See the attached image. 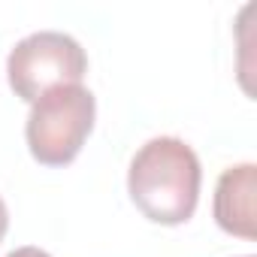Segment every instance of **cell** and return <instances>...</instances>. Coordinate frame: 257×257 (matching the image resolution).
<instances>
[{"label":"cell","instance_id":"obj_3","mask_svg":"<svg viewBox=\"0 0 257 257\" xmlns=\"http://www.w3.org/2000/svg\"><path fill=\"white\" fill-rule=\"evenodd\" d=\"M88 73V55L70 34L40 31L19 40L7 58V79L16 97L37 103L46 91L61 85H82Z\"/></svg>","mask_w":257,"mask_h":257},{"label":"cell","instance_id":"obj_2","mask_svg":"<svg viewBox=\"0 0 257 257\" xmlns=\"http://www.w3.org/2000/svg\"><path fill=\"white\" fill-rule=\"evenodd\" d=\"M97 100L85 85H61L31 103L25 140L37 164L67 167L79 158L94 131Z\"/></svg>","mask_w":257,"mask_h":257},{"label":"cell","instance_id":"obj_5","mask_svg":"<svg viewBox=\"0 0 257 257\" xmlns=\"http://www.w3.org/2000/svg\"><path fill=\"white\" fill-rule=\"evenodd\" d=\"M7 257H52V254H49V251H43V248H37V245H25V248L10 251Z\"/></svg>","mask_w":257,"mask_h":257},{"label":"cell","instance_id":"obj_6","mask_svg":"<svg viewBox=\"0 0 257 257\" xmlns=\"http://www.w3.org/2000/svg\"><path fill=\"white\" fill-rule=\"evenodd\" d=\"M7 230H10V212H7V203H4V197H0V242H4Z\"/></svg>","mask_w":257,"mask_h":257},{"label":"cell","instance_id":"obj_1","mask_svg":"<svg viewBox=\"0 0 257 257\" xmlns=\"http://www.w3.org/2000/svg\"><path fill=\"white\" fill-rule=\"evenodd\" d=\"M200 158L179 137L149 140L131 161L127 194L134 206L155 224H188L200 203Z\"/></svg>","mask_w":257,"mask_h":257},{"label":"cell","instance_id":"obj_4","mask_svg":"<svg viewBox=\"0 0 257 257\" xmlns=\"http://www.w3.org/2000/svg\"><path fill=\"white\" fill-rule=\"evenodd\" d=\"M212 212L224 233L248 242L257 239V167L254 164H236L221 173L215 185Z\"/></svg>","mask_w":257,"mask_h":257},{"label":"cell","instance_id":"obj_7","mask_svg":"<svg viewBox=\"0 0 257 257\" xmlns=\"http://www.w3.org/2000/svg\"><path fill=\"white\" fill-rule=\"evenodd\" d=\"M245 257H251V254H245Z\"/></svg>","mask_w":257,"mask_h":257}]
</instances>
